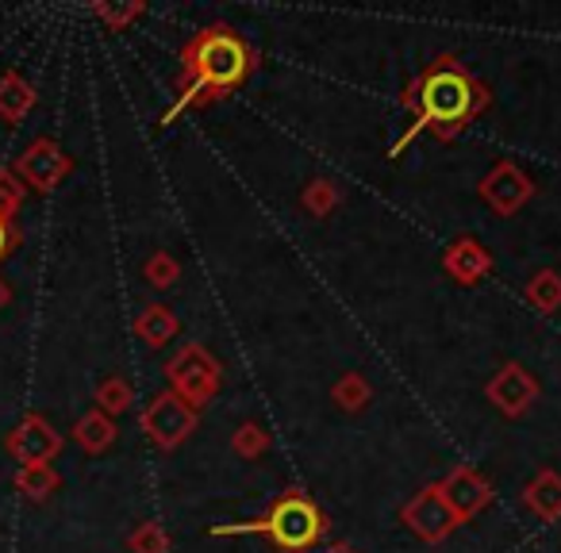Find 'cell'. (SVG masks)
Returning a JSON list of instances; mask_svg holds the SVG:
<instances>
[{
  "label": "cell",
  "instance_id": "obj_12",
  "mask_svg": "<svg viewBox=\"0 0 561 553\" xmlns=\"http://www.w3.org/2000/svg\"><path fill=\"white\" fill-rule=\"evenodd\" d=\"M443 269L450 281L473 289V285H481L492 273V254L484 250V242H477L473 234H466V239H454L450 246H446Z\"/></svg>",
  "mask_w": 561,
  "mask_h": 553
},
{
  "label": "cell",
  "instance_id": "obj_6",
  "mask_svg": "<svg viewBox=\"0 0 561 553\" xmlns=\"http://www.w3.org/2000/svg\"><path fill=\"white\" fill-rule=\"evenodd\" d=\"M12 173L24 181L27 193L50 196L73 173V158L66 154V150L58 147L50 135H43V139L27 142L24 154H16V162H12Z\"/></svg>",
  "mask_w": 561,
  "mask_h": 553
},
{
  "label": "cell",
  "instance_id": "obj_22",
  "mask_svg": "<svg viewBox=\"0 0 561 553\" xmlns=\"http://www.w3.org/2000/svg\"><path fill=\"white\" fill-rule=\"evenodd\" d=\"M89 12H93L108 32H127V27L147 12V4H142V0H124V4H108V0H101V4H93Z\"/></svg>",
  "mask_w": 561,
  "mask_h": 553
},
{
  "label": "cell",
  "instance_id": "obj_26",
  "mask_svg": "<svg viewBox=\"0 0 561 553\" xmlns=\"http://www.w3.org/2000/svg\"><path fill=\"white\" fill-rule=\"evenodd\" d=\"M127 550L131 553H170V534H165L154 519H142L139 527L127 534Z\"/></svg>",
  "mask_w": 561,
  "mask_h": 553
},
{
  "label": "cell",
  "instance_id": "obj_11",
  "mask_svg": "<svg viewBox=\"0 0 561 553\" xmlns=\"http://www.w3.org/2000/svg\"><path fill=\"white\" fill-rule=\"evenodd\" d=\"M438 488H443V499L450 504V511L458 515V522L477 519V515L492 504V496H496L492 484L481 476V469H473V465H454L450 473L438 481Z\"/></svg>",
  "mask_w": 561,
  "mask_h": 553
},
{
  "label": "cell",
  "instance_id": "obj_1",
  "mask_svg": "<svg viewBox=\"0 0 561 553\" xmlns=\"http://www.w3.org/2000/svg\"><path fill=\"white\" fill-rule=\"evenodd\" d=\"M489 85L466 62H458V55H435L400 93V108L412 112V124L392 142L389 158L397 162L423 131L435 135L438 142H454L469 124H477L489 112Z\"/></svg>",
  "mask_w": 561,
  "mask_h": 553
},
{
  "label": "cell",
  "instance_id": "obj_4",
  "mask_svg": "<svg viewBox=\"0 0 561 553\" xmlns=\"http://www.w3.org/2000/svg\"><path fill=\"white\" fill-rule=\"evenodd\" d=\"M165 381H170V389L178 392L188 407L201 412V407H208L211 400L219 396V389H224V369H219V361L208 354V346L185 343L165 361Z\"/></svg>",
  "mask_w": 561,
  "mask_h": 553
},
{
  "label": "cell",
  "instance_id": "obj_9",
  "mask_svg": "<svg viewBox=\"0 0 561 553\" xmlns=\"http://www.w3.org/2000/svg\"><path fill=\"white\" fill-rule=\"evenodd\" d=\"M4 450H9L12 461H20V469L24 465H50V461L62 453V435H58L55 423H50L47 415L27 412L24 419L9 430Z\"/></svg>",
  "mask_w": 561,
  "mask_h": 553
},
{
  "label": "cell",
  "instance_id": "obj_14",
  "mask_svg": "<svg viewBox=\"0 0 561 553\" xmlns=\"http://www.w3.org/2000/svg\"><path fill=\"white\" fill-rule=\"evenodd\" d=\"M523 507H527L530 515H538L542 522H558L561 519V473L542 469V473L523 488Z\"/></svg>",
  "mask_w": 561,
  "mask_h": 553
},
{
  "label": "cell",
  "instance_id": "obj_13",
  "mask_svg": "<svg viewBox=\"0 0 561 553\" xmlns=\"http://www.w3.org/2000/svg\"><path fill=\"white\" fill-rule=\"evenodd\" d=\"M35 101H39V93H35V85L24 78L20 70H4L0 73V119L4 124H24L27 112L35 108Z\"/></svg>",
  "mask_w": 561,
  "mask_h": 553
},
{
  "label": "cell",
  "instance_id": "obj_20",
  "mask_svg": "<svg viewBox=\"0 0 561 553\" xmlns=\"http://www.w3.org/2000/svg\"><path fill=\"white\" fill-rule=\"evenodd\" d=\"M93 400H96V412H104V415H124L127 407H131V400H135V389H131V381H127L124 373H108V377H101L96 381V389H93Z\"/></svg>",
  "mask_w": 561,
  "mask_h": 553
},
{
  "label": "cell",
  "instance_id": "obj_17",
  "mask_svg": "<svg viewBox=\"0 0 561 553\" xmlns=\"http://www.w3.org/2000/svg\"><path fill=\"white\" fill-rule=\"evenodd\" d=\"M12 484H16V492L27 504H47L58 492V484H62V476L55 473V465H24V469H16Z\"/></svg>",
  "mask_w": 561,
  "mask_h": 553
},
{
  "label": "cell",
  "instance_id": "obj_21",
  "mask_svg": "<svg viewBox=\"0 0 561 553\" xmlns=\"http://www.w3.org/2000/svg\"><path fill=\"white\" fill-rule=\"evenodd\" d=\"M339 204H343V188H339L331 177H312L305 185V193H300V208H305L312 219H328Z\"/></svg>",
  "mask_w": 561,
  "mask_h": 553
},
{
  "label": "cell",
  "instance_id": "obj_24",
  "mask_svg": "<svg viewBox=\"0 0 561 553\" xmlns=\"http://www.w3.org/2000/svg\"><path fill=\"white\" fill-rule=\"evenodd\" d=\"M270 430L262 427V423H242L239 430L231 435V450L239 453V458H247V461H257L265 450H270Z\"/></svg>",
  "mask_w": 561,
  "mask_h": 553
},
{
  "label": "cell",
  "instance_id": "obj_28",
  "mask_svg": "<svg viewBox=\"0 0 561 553\" xmlns=\"http://www.w3.org/2000/svg\"><path fill=\"white\" fill-rule=\"evenodd\" d=\"M9 304H12V285L4 281V277H0V312H4Z\"/></svg>",
  "mask_w": 561,
  "mask_h": 553
},
{
  "label": "cell",
  "instance_id": "obj_16",
  "mask_svg": "<svg viewBox=\"0 0 561 553\" xmlns=\"http://www.w3.org/2000/svg\"><path fill=\"white\" fill-rule=\"evenodd\" d=\"M73 442L81 446V450L89 453V458H96V453H104V450H112V442H116V419L112 415H104V412H85L78 423H73Z\"/></svg>",
  "mask_w": 561,
  "mask_h": 553
},
{
  "label": "cell",
  "instance_id": "obj_25",
  "mask_svg": "<svg viewBox=\"0 0 561 553\" xmlns=\"http://www.w3.org/2000/svg\"><path fill=\"white\" fill-rule=\"evenodd\" d=\"M27 200V185L12 173V165L0 162V219H16Z\"/></svg>",
  "mask_w": 561,
  "mask_h": 553
},
{
  "label": "cell",
  "instance_id": "obj_10",
  "mask_svg": "<svg viewBox=\"0 0 561 553\" xmlns=\"http://www.w3.org/2000/svg\"><path fill=\"white\" fill-rule=\"evenodd\" d=\"M484 396H489V404L496 407L504 419H523V415L535 407V400L542 396V384H538V377L530 373V369H523L519 361H504V366L496 369V377L484 384Z\"/></svg>",
  "mask_w": 561,
  "mask_h": 553
},
{
  "label": "cell",
  "instance_id": "obj_3",
  "mask_svg": "<svg viewBox=\"0 0 561 553\" xmlns=\"http://www.w3.org/2000/svg\"><path fill=\"white\" fill-rule=\"evenodd\" d=\"M328 530H331L328 511H323L308 492L285 488L270 507H265V515L247 519V522H219V527H211L208 534L211 538L262 534V538H270L277 553H316L323 538H328Z\"/></svg>",
  "mask_w": 561,
  "mask_h": 553
},
{
  "label": "cell",
  "instance_id": "obj_23",
  "mask_svg": "<svg viewBox=\"0 0 561 553\" xmlns=\"http://www.w3.org/2000/svg\"><path fill=\"white\" fill-rule=\"evenodd\" d=\"M142 277H147V285H150V289H158V292L173 289V285H178V277H181L178 257H173L170 250H154V254L147 257V265H142Z\"/></svg>",
  "mask_w": 561,
  "mask_h": 553
},
{
  "label": "cell",
  "instance_id": "obj_15",
  "mask_svg": "<svg viewBox=\"0 0 561 553\" xmlns=\"http://www.w3.org/2000/svg\"><path fill=\"white\" fill-rule=\"evenodd\" d=\"M178 331H181L178 312L165 304H147L139 315H135V335H139L142 346H150V350H162L165 343H173Z\"/></svg>",
  "mask_w": 561,
  "mask_h": 553
},
{
  "label": "cell",
  "instance_id": "obj_29",
  "mask_svg": "<svg viewBox=\"0 0 561 553\" xmlns=\"http://www.w3.org/2000/svg\"><path fill=\"white\" fill-rule=\"evenodd\" d=\"M323 553H358V550H354V545H346V542H335V545H328Z\"/></svg>",
  "mask_w": 561,
  "mask_h": 553
},
{
  "label": "cell",
  "instance_id": "obj_27",
  "mask_svg": "<svg viewBox=\"0 0 561 553\" xmlns=\"http://www.w3.org/2000/svg\"><path fill=\"white\" fill-rule=\"evenodd\" d=\"M20 227H16V219H0V262H9L12 254H16V246H20Z\"/></svg>",
  "mask_w": 561,
  "mask_h": 553
},
{
  "label": "cell",
  "instance_id": "obj_19",
  "mask_svg": "<svg viewBox=\"0 0 561 553\" xmlns=\"http://www.w3.org/2000/svg\"><path fill=\"white\" fill-rule=\"evenodd\" d=\"M527 304L535 308L538 315H553L561 308V273L558 269H538L535 277L523 289Z\"/></svg>",
  "mask_w": 561,
  "mask_h": 553
},
{
  "label": "cell",
  "instance_id": "obj_7",
  "mask_svg": "<svg viewBox=\"0 0 561 553\" xmlns=\"http://www.w3.org/2000/svg\"><path fill=\"white\" fill-rule=\"evenodd\" d=\"M535 193H538V185L530 181V173H523L512 158H500V162L481 177V185H477V196L504 219L527 208V204L535 200Z\"/></svg>",
  "mask_w": 561,
  "mask_h": 553
},
{
  "label": "cell",
  "instance_id": "obj_5",
  "mask_svg": "<svg viewBox=\"0 0 561 553\" xmlns=\"http://www.w3.org/2000/svg\"><path fill=\"white\" fill-rule=\"evenodd\" d=\"M196 423H201V412H196V407H188L173 389L154 392V396H150V404L139 412L142 435H147L150 442H154L158 450H165V453L178 450L181 442H188V435L196 430Z\"/></svg>",
  "mask_w": 561,
  "mask_h": 553
},
{
  "label": "cell",
  "instance_id": "obj_2",
  "mask_svg": "<svg viewBox=\"0 0 561 553\" xmlns=\"http://www.w3.org/2000/svg\"><path fill=\"white\" fill-rule=\"evenodd\" d=\"M257 70V50L231 24H208L181 47L178 96L165 108L162 127H170L188 108H204L242 89Z\"/></svg>",
  "mask_w": 561,
  "mask_h": 553
},
{
  "label": "cell",
  "instance_id": "obj_18",
  "mask_svg": "<svg viewBox=\"0 0 561 553\" xmlns=\"http://www.w3.org/2000/svg\"><path fill=\"white\" fill-rule=\"evenodd\" d=\"M331 400H335V407H343L346 415H358L374 404V384L366 381V373H343L331 384Z\"/></svg>",
  "mask_w": 561,
  "mask_h": 553
},
{
  "label": "cell",
  "instance_id": "obj_8",
  "mask_svg": "<svg viewBox=\"0 0 561 553\" xmlns=\"http://www.w3.org/2000/svg\"><path fill=\"white\" fill-rule=\"evenodd\" d=\"M400 522H404L415 538H423V542H431V545L446 542V538L461 527L458 515H454L450 504L443 499V488H438V484H427V488L415 492V496L400 507Z\"/></svg>",
  "mask_w": 561,
  "mask_h": 553
}]
</instances>
